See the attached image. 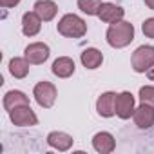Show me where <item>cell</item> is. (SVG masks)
<instances>
[{
    "instance_id": "cell-1",
    "label": "cell",
    "mask_w": 154,
    "mask_h": 154,
    "mask_svg": "<svg viewBox=\"0 0 154 154\" xmlns=\"http://www.w3.org/2000/svg\"><path fill=\"white\" fill-rule=\"evenodd\" d=\"M134 40V27L131 22H125V20H118L114 24L109 26L107 29V42L111 47H125L129 45L131 42Z\"/></svg>"
},
{
    "instance_id": "cell-12",
    "label": "cell",
    "mask_w": 154,
    "mask_h": 154,
    "mask_svg": "<svg viewBox=\"0 0 154 154\" xmlns=\"http://www.w3.org/2000/svg\"><path fill=\"white\" fill-rule=\"evenodd\" d=\"M42 27V18L36 11H29L22 17V31L26 36H35Z\"/></svg>"
},
{
    "instance_id": "cell-23",
    "label": "cell",
    "mask_w": 154,
    "mask_h": 154,
    "mask_svg": "<svg viewBox=\"0 0 154 154\" xmlns=\"http://www.w3.org/2000/svg\"><path fill=\"white\" fill-rule=\"evenodd\" d=\"M147 76H149V80H152V82H154V65L147 71Z\"/></svg>"
},
{
    "instance_id": "cell-22",
    "label": "cell",
    "mask_w": 154,
    "mask_h": 154,
    "mask_svg": "<svg viewBox=\"0 0 154 154\" xmlns=\"http://www.w3.org/2000/svg\"><path fill=\"white\" fill-rule=\"evenodd\" d=\"M20 0H0V6L2 8H15Z\"/></svg>"
},
{
    "instance_id": "cell-17",
    "label": "cell",
    "mask_w": 154,
    "mask_h": 154,
    "mask_svg": "<svg viewBox=\"0 0 154 154\" xmlns=\"http://www.w3.org/2000/svg\"><path fill=\"white\" fill-rule=\"evenodd\" d=\"M20 105H29V98L22 93V91H9L6 93L4 96V107L6 111H13L15 107H20Z\"/></svg>"
},
{
    "instance_id": "cell-4",
    "label": "cell",
    "mask_w": 154,
    "mask_h": 154,
    "mask_svg": "<svg viewBox=\"0 0 154 154\" xmlns=\"http://www.w3.org/2000/svg\"><path fill=\"white\" fill-rule=\"evenodd\" d=\"M35 100L40 107L44 109H51L54 105V100H56V87L51 84V82H38L35 85Z\"/></svg>"
},
{
    "instance_id": "cell-13",
    "label": "cell",
    "mask_w": 154,
    "mask_h": 154,
    "mask_svg": "<svg viewBox=\"0 0 154 154\" xmlns=\"http://www.w3.org/2000/svg\"><path fill=\"white\" fill-rule=\"evenodd\" d=\"M53 74H56L58 78H69V76L74 72V62L69 58V56H60L53 62V67H51Z\"/></svg>"
},
{
    "instance_id": "cell-21",
    "label": "cell",
    "mask_w": 154,
    "mask_h": 154,
    "mask_svg": "<svg viewBox=\"0 0 154 154\" xmlns=\"http://www.w3.org/2000/svg\"><path fill=\"white\" fill-rule=\"evenodd\" d=\"M141 31L147 38H154V18H147L141 26Z\"/></svg>"
},
{
    "instance_id": "cell-18",
    "label": "cell",
    "mask_w": 154,
    "mask_h": 154,
    "mask_svg": "<svg viewBox=\"0 0 154 154\" xmlns=\"http://www.w3.org/2000/svg\"><path fill=\"white\" fill-rule=\"evenodd\" d=\"M9 72L15 76V78H26L29 72V60L24 58H11L9 62Z\"/></svg>"
},
{
    "instance_id": "cell-5",
    "label": "cell",
    "mask_w": 154,
    "mask_h": 154,
    "mask_svg": "<svg viewBox=\"0 0 154 154\" xmlns=\"http://www.w3.org/2000/svg\"><path fill=\"white\" fill-rule=\"evenodd\" d=\"M9 118L15 125L18 127H31V125H36L38 123V118L36 114L31 111V105H20V107H15L13 111H9Z\"/></svg>"
},
{
    "instance_id": "cell-16",
    "label": "cell",
    "mask_w": 154,
    "mask_h": 154,
    "mask_svg": "<svg viewBox=\"0 0 154 154\" xmlns=\"http://www.w3.org/2000/svg\"><path fill=\"white\" fill-rule=\"evenodd\" d=\"M35 11L38 13V17L44 20V22H49L56 17V4L53 2V0H38V2L35 4Z\"/></svg>"
},
{
    "instance_id": "cell-20",
    "label": "cell",
    "mask_w": 154,
    "mask_h": 154,
    "mask_svg": "<svg viewBox=\"0 0 154 154\" xmlns=\"http://www.w3.org/2000/svg\"><path fill=\"white\" fill-rule=\"evenodd\" d=\"M140 102L141 103H149L154 107V87L152 85H145L140 89Z\"/></svg>"
},
{
    "instance_id": "cell-24",
    "label": "cell",
    "mask_w": 154,
    "mask_h": 154,
    "mask_svg": "<svg viewBox=\"0 0 154 154\" xmlns=\"http://www.w3.org/2000/svg\"><path fill=\"white\" fill-rule=\"evenodd\" d=\"M145 4H147V8H149V9H152V11H154V0H145Z\"/></svg>"
},
{
    "instance_id": "cell-14",
    "label": "cell",
    "mask_w": 154,
    "mask_h": 154,
    "mask_svg": "<svg viewBox=\"0 0 154 154\" xmlns=\"http://www.w3.org/2000/svg\"><path fill=\"white\" fill-rule=\"evenodd\" d=\"M80 58H82V63H84L85 69H98V67L102 65V62H103L102 51H98V49H94V47L84 49V53H82Z\"/></svg>"
},
{
    "instance_id": "cell-7",
    "label": "cell",
    "mask_w": 154,
    "mask_h": 154,
    "mask_svg": "<svg viewBox=\"0 0 154 154\" xmlns=\"http://www.w3.org/2000/svg\"><path fill=\"white\" fill-rule=\"evenodd\" d=\"M116 114L122 120H129L134 114V96L129 91L116 94Z\"/></svg>"
},
{
    "instance_id": "cell-6",
    "label": "cell",
    "mask_w": 154,
    "mask_h": 154,
    "mask_svg": "<svg viewBox=\"0 0 154 154\" xmlns=\"http://www.w3.org/2000/svg\"><path fill=\"white\" fill-rule=\"evenodd\" d=\"M24 53H26V58L29 60V63L38 65L49 58V45L44 42H35V44H29Z\"/></svg>"
},
{
    "instance_id": "cell-11",
    "label": "cell",
    "mask_w": 154,
    "mask_h": 154,
    "mask_svg": "<svg viewBox=\"0 0 154 154\" xmlns=\"http://www.w3.org/2000/svg\"><path fill=\"white\" fill-rule=\"evenodd\" d=\"M93 147L96 152L100 154H109L114 150L116 147V141H114V136L111 132H96L94 138H93Z\"/></svg>"
},
{
    "instance_id": "cell-9",
    "label": "cell",
    "mask_w": 154,
    "mask_h": 154,
    "mask_svg": "<svg viewBox=\"0 0 154 154\" xmlns=\"http://www.w3.org/2000/svg\"><path fill=\"white\" fill-rule=\"evenodd\" d=\"M132 118L140 129H150L154 125V107L149 103H141L138 109H134Z\"/></svg>"
},
{
    "instance_id": "cell-15",
    "label": "cell",
    "mask_w": 154,
    "mask_h": 154,
    "mask_svg": "<svg viewBox=\"0 0 154 154\" xmlns=\"http://www.w3.org/2000/svg\"><path fill=\"white\" fill-rule=\"evenodd\" d=\"M47 143L56 149V150H67L71 149L72 145V136H69L67 132H60V131H54L47 136Z\"/></svg>"
},
{
    "instance_id": "cell-2",
    "label": "cell",
    "mask_w": 154,
    "mask_h": 154,
    "mask_svg": "<svg viewBox=\"0 0 154 154\" xmlns=\"http://www.w3.org/2000/svg\"><path fill=\"white\" fill-rule=\"evenodd\" d=\"M58 33L67 38H82L87 33V24L78 15H65L58 22Z\"/></svg>"
},
{
    "instance_id": "cell-10",
    "label": "cell",
    "mask_w": 154,
    "mask_h": 154,
    "mask_svg": "<svg viewBox=\"0 0 154 154\" xmlns=\"http://www.w3.org/2000/svg\"><path fill=\"white\" fill-rule=\"evenodd\" d=\"M123 15H125V11L120 6L111 4V2H103L102 8H100V11H98V18L102 22H105V24H114V22L122 20Z\"/></svg>"
},
{
    "instance_id": "cell-19",
    "label": "cell",
    "mask_w": 154,
    "mask_h": 154,
    "mask_svg": "<svg viewBox=\"0 0 154 154\" xmlns=\"http://www.w3.org/2000/svg\"><path fill=\"white\" fill-rule=\"evenodd\" d=\"M102 0H78V9L85 15H91V17H98V11L102 8Z\"/></svg>"
},
{
    "instance_id": "cell-3",
    "label": "cell",
    "mask_w": 154,
    "mask_h": 154,
    "mask_svg": "<svg viewBox=\"0 0 154 154\" xmlns=\"http://www.w3.org/2000/svg\"><path fill=\"white\" fill-rule=\"evenodd\" d=\"M132 69L136 72H145L154 65V47L152 45H140L131 58Z\"/></svg>"
},
{
    "instance_id": "cell-8",
    "label": "cell",
    "mask_w": 154,
    "mask_h": 154,
    "mask_svg": "<svg viewBox=\"0 0 154 154\" xmlns=\"http://www.w3.org/2000/svg\"><path fill=\"white\" fill-rule=\"evenodd\" d=\"M96 111L103 118H111L116 114V93H103L96 100Z\"/></svg>"
}]
</instances>
